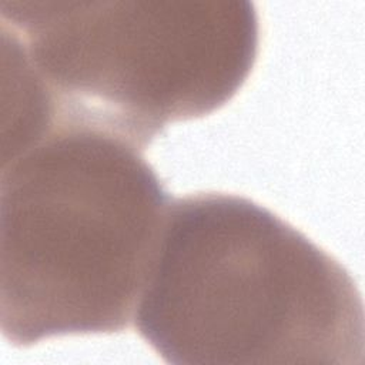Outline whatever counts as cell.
Masks as SVG:
<instances>
[{
	"mask_svg": "<svg viewBox=\"0 0 365 365\" xmlns=\"http://www.w3.org/2000/svg\"><path fill=\"white\" fill-rule=\"evenodd\" d=\"M167 364H364L351 274L268 208L197 192L171 200L134 312Z\"/></svg>",
	"mask_w": 365,
	"mask_h": 365,
	"instance_id": "1",
	"label": "cell"
},
{
	"mask_svg": "<svg viewBox=\"0 0 365 365\" xmlns=\"http://www.w3.org/2000/svg\"><path fill=\"white\" fill-rule=\"evenodd\" d=\"M0 19L3 53L43 90L53 124L143 150L168 123L228 103L258 53L248 0H9Z\"/></svg>",
	"mask_w": 365,
	"mask_h": 365,
	"instance_id": "3",
	"label": "cell"
},
{
	"mask_svg": "<svg viewBox=\"0 0 365 365\" xmlns=\"http://www.w3.org/2000/svg\"><path fill=\"white\" fill-rule=\"evenodd\" d=\"M143 151L53 124L3 153L0 324L11 345L131 325L171 202Z\"/></svg>",
	"mask_w": 365,
	"mask_h": 365,
	"instance_id": "2",
	"label": "cell"
}]
</instances>
